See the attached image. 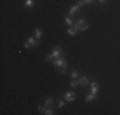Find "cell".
Returning <instances> with one entry per match:
<instances>
[{
    "label": "cell",
    "mask_w": 120,
    "mask_h": 115,
    "mask_svg": "<svg viewBox=\"0 0 120 115\" xmlns=\"http://www.w3.org/2000/svg\"><path fill=\"white\" fill-rule=\"evenodd\" d=\"M52 63H54V65L56 67V69H59V72L61 74H64L65 72H67L68 63H67V60H65V58H63V56L55 58V59L52 60Z\"/></svg>",
    "instance_id": "6da1fadb"
},
{
    "label": "cell",
    "mask_w": 120,
    "mask_h": 115,
    "mask_svg": "<svg viewBox=\"0 0 120 115\" xmlns=\"http://www.w3.org/2000/svg\"><path fill=\"white\" fill-rule=\"evenodd\" d=\"M61 54H63V49L60 47V46H55V47L52 49V51H51L50 55L46 56V60H47V61H51V60H54L55 58L61 56Z\"/></svg>",
    "instance_id": "7a4b0ae2"
},
{
    "label": "cell",
    "mask_w": 120,
    "mask_h": 115,
    "mask_svg": "<svg viewBox=\"0 0 120 115\" xmlns=\"http://www.w3.org/2000/svg\"><path fill=\"white\" fill-rule=\"evenodd\" d=\"M74 28H75L77 31H86L88 28V23L86 22L83 18L77 19V21L74 22Z\"/></svg>",
    "instance_id": "3957f363"
},
{
    "label": "cell",
    "mask_w": 120,
    "mask_h": 115,
    "mask_svg": "<svg viewBox=\"0 0 120 115\" xmlns=\"http://www.w3.org/2000/svg\"><path fill=\"white\" fill-rule=\"evenodd\" d=\"M38 42L40 41L36 38L35 36H33V37H28V38L26 40V42H24V47L26 49H30V47H32V46H36Z\"/></svg>",
    "instance_id": "277c9868"
},
{
    "label": "cell",
    "mask_w": 120,
    "mask_h": 115,
    "mask_svg": "<svg viewBox=\"0 0 120 115\" xmlns=\"http://www.w3.org/2000/svg\"><path fill=\"white\" fill-rule=\"evenodd\" d=\"M64 100H65V101H68V102L74 101V100H75V95H74V92H72V91L65 92V95H64Z\"/></svg>",
    "instance_id": "5b68a950"
},
{
    "label": "cell",
    "mask_w": 120,
    "mask_h": 115,
    "mask_svg": "<svg viewBox=\"0 0 120 115\" xmlns=\"http://www.w3.org/2000/svg\"><path fill=\"white\" fill-rule=\"evenodd\" d=\"M90 87H91V93L97 95V92H98V84H97V82H91Z\"/></svg>",
    "instance_id": "8992f818"
},
{
    "label": "cell",
    "mask_w": 120,
    "mask_h": 115,
    "mask_svg": "<svg viewBox=\"0 0 120 115\" xmlns=\"http://www.w3.org/2000/svg\"><path fill=\"white\" fill-rule=\"evenodd\" d=\"M78 82H79V84H81V86H88V84H90V80H88V78H87V77H84V76L79 77Z\"/></svg>",
    "instance_id": "52a82bcc"
},
{
    "label": "cell",
    "mask_w": 120,
    "mask_h": 115,
    "mask_svg": "<svg viewBox=\"0 0 120 115\" xmlns=\"http://www.w3.org/2000/svg\"><path fill=\"white\" fill-rule=\"evenodd\" d=\"M81 8H82V7H81L79 4H75L74 7H72V8L69 9V15H74V14H75L77 12H78L79 9H81Z\"/></svg>",
    "instance_id": "ba28073f"
},
{
    "label": "cell",
    "mask_w": 120,
    "mask_h": 115,
    "mask_svg": "<svg viewBox=\"0 0 120 115\" xmlns=\"http://www.w3.org/2000/svg\"><path fill=\"white\" fill-rule=\"evenodd\" d=\"M96 99H97V95H95V93H90L87 97H86V102L90 104L91 101H93V100H96Z\"/></svg>",
    "instance_id": "9c48e42d"
},
{
    "label": "cell",
    "mask_w": 120,
    "mask_h": 115,
    "mask_svg": "<svg viewBox=\"0 0 120 115\" xmlns=\"http://www.w3.org/2000/svg\"><path fill=\"white\" fill-rule=\"evenodd\" d=\"M65 23H67L68 26H72L73 23H74L73 15H68V17H65Z\"/></svg>",
    "instance_id": "30bf717a"
},
{
    "label": "cell",
    "mask_w": 120,
    "mask_h": 115,
    "mask_svg": "<svg viewBox=\"0 0 120 115\" xmlns=\"http://www.w3.org/2000/svg\"><path fill=\"white\" fill-rule=\"evenodd\" d=\"M35 37H36L37 40H38V41L41 40V37H42V32H41V30H40V28H36V30H35Z\"/></svg>",
    "instance_id": "8fae6325"
},
{
    "label": "cell",
    "mask_w": 120,
    "mask_h": 115,
    "mask_svg": "<svg viewBox=\"0 0 120 115\" xmlns=\"http://www.w3.org/2000/svg\"><path fill=\"white\" fill-rule=\"evenodd\" d=\"M77 32H78V31H77L74 27H69V28H68V34H69V36H75Z\"/></svg>",
    "instance_id": "7c38bea8"
},
{
    "label": "cell",
    "mask_w": 120,
    "mask_h": 115,
    "mask_svg": "<svg viewBox=\"0 0 120 115\" xmlns=\"http://www.w3.org/2000/svg\"><path fill=\"white\" fill-rule=\"evenodd\" d=\"M52 102H54V99H52V97H49V99L45 100V106H46V107H49V106L52 105Z\"/></svg>",
    "instance_id": "4fadbf2b"
},
{
    "label": "cell",
    "mask_w": 120,
    "mask_h": 115,
    "mask_svg": "<svg viewBox=\"0 0 120 115\" xmlns=\"http://www.w3.org/2000/svg\"><path fill=\"white\" fill-rule=\"evenodd\" d=\"M79 86V82H78V79H73L72 82H70V87L72 88H77Z\"/></svg>",
    "instance_id": "5bb4252c"
},
{
    "label": "cell",
    "mask_w": 120,
    "mask_h": 115,
    "mask_svg": "<svg viewBox=\"0 0 120 115\" xmlns=\"http://www.w3.org/2000/svg\"><path fill=\"white\" fill-rule=\"evenodd\" d=\"M72 78H73V79H78V78H79L78 70H73V72H72Z\"/></svg>",
    "instance_id": "9a60e30c"
},
{
    "label": "cell",
    "mask_w": 120,
    "mask_h": 115,
    "mask_svg": "<svg viewBox=\"0 0 120 115\" xmlns=\"http://www.w3.org/2000/svg\"><path fill=\"white\" fill-rule=\"evenodd\" d=\"M24 5H26V7H28V8L33 7V0H26V1H24Z\"/></svg>",
    "instance_id": "2e32d148"
},
{
    "label": "cell",
    "mask_w": 120,
    "mask_h": 115,
    "mask_svg": "<svg viewBox=\"0 0 120 115\" xmlns=\"http://www.w3.org/2000/svg\"><path fill=\"white\" fill-rule=\"evenodd\" d=\"M44 114H46V115H52V114H55V113H54V111L51 110V109L46 107V110H45V113H44Z\"/></svg>",
    "instance_id": "e0dca14e"
},
{
    "label": "cell",
    "mask_w": 120,
    "mask_h": 115,
    "mask_svg": "<svg viewBox=\"0 0 120 115\" xmlns=\"http://www.w3.org/2000/svg\"><path fill=\"white\" fill-rule=\"evenodd\" d=\"M37 110L40 111V113H45V110H46V106H38V109Z\"/></svg>",
    "instance_id": "ac0fdd59"
},
{
    "label": "cell",
    "mask_w": 120,
    "mask_h": 115,
    "mask_svg": "<svg viewBox=\"0 0 120 115\" xmlns=\"http://www.w3.org/2000/svg\"><path fill=\"white\" fill-rule=\"evenodd\" d=\"M63 106H64V101H63V100H59V104H58V107H59V109H61Z\"/></svg>",
    "instance_id": "d6986e66"
},
{
    "label": "cell",
    "mask_w": 120,
    "mask_h": 115,
    "mask_svg": "<svg viewBox=\"0 0 120 115\" xmlns=\"http://www.w3.org/2000/svg\"><path fill=\"white\" fill-rule=\"evenodd\" d=\"M78 4H79V5H81V7H83V5L86 4V3L83 1V0H81V1H79V3H78Z\"/></svg>",
    "instance_id": "ffe728a7"
},
{
    "label": "cell",
    "mask_w": 120,
    "mask_h": 115,
    "mask_svg": "<svg viewBox=\"0 0 120 115\" xmlns=\"http://www.w3.org/2000/svg\"><path fill=\"white\" fill-rule=\"evenodd\" d=\"M106 1H107V0H98V3H100V4H105Z\"/></svg>",
    "instance_id": "44dd1931"
},
{
    "label": "cell",
    "mask_w": 120,
    "mask_h": 115,
    "mask_svg": "<svg viewBox=\"0 0 120 115\" xmlns=\"http://www.w3.org/2000/svg\"><path fill=\"white\" fill-rule=\"evenodd\" d=\"M84 3H92V0H83Z\"/></svg>",
    "instance_id": "7402d4cb"
}]
</instances>
